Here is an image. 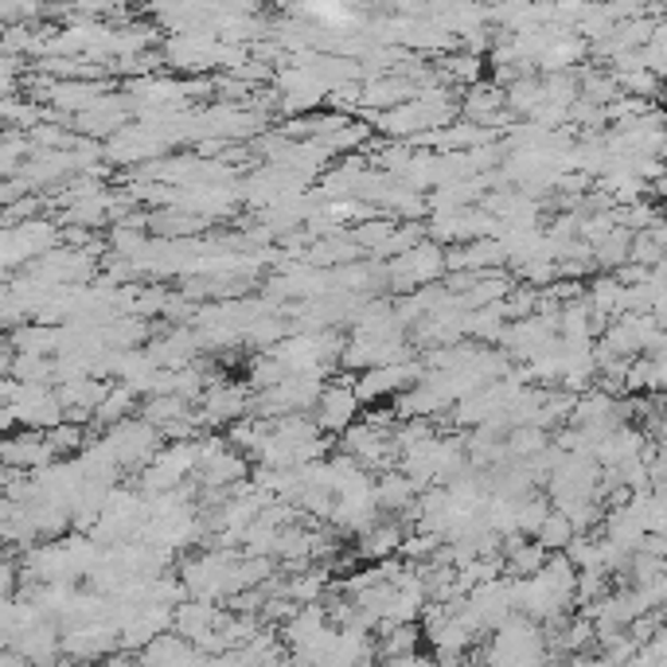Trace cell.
<instances>
[{
  "instance_id": "cell-1",
  "label": "cell",
  "mask_w": 667,
  "mask_h": 667,
  "mask_svg": "<svg viewBox=\"0 0 667 667\" xmlns=\"http://www.w3.org/2000/svg\"><path fill=\"white\" fill-rule=\"evenodd\" d=\"M313 407H316V429H320V434L340 437L343 429L355 422V414H360L363 402L355 399L352 383L340 379V383H328V387H320V395H316Z\"/></svg>"
},
{
  "instance_id": "cell-2",
  "label": "cell",
  "mask_w": 667,
  "mask_h": 667,
  "mask_svg": "<svg viewBox=\"0 0 667 667\" xmlns=\"http://www.w3.org/2000/svg\"><path fill=\"white\" fill-rule=\"evenodd\" d=\"M535 538L547 550H562L566 543L574 538V523H570V516H566L562 508H555V511H547V516H543V523L535 527Z\"/></svg>"
}]
</instances>
